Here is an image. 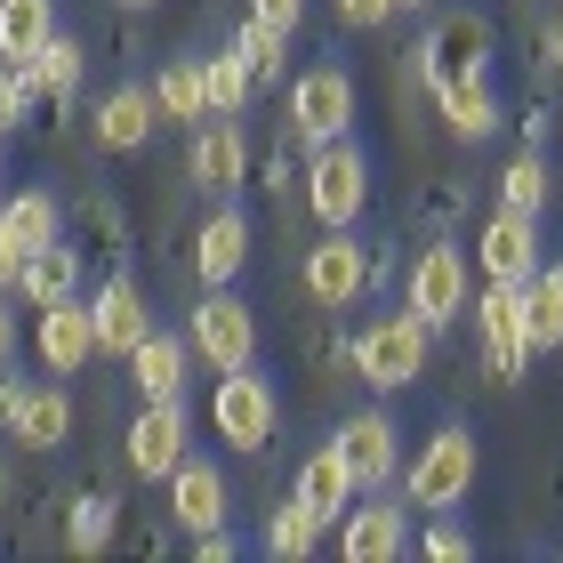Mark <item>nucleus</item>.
Masks as SVG:
<instances>
[{"label": "nucleus", "instance_id": "f257e3e1", "mask_svg": "<svg viewBox=\"0 0 563 563\" xmlns=\"http://www.w3.org/2000/svg\"><path fill=\"white\" fill-rule=\"evenodd\" d=\"M427 339L434 330L402 306V314H378L363 339H346V363H354V378L363 387H378V395H395V387H411V378L427 371Z\"/></svg>", "mask_w": 563, "mask_h": 563}, {"label": "nucleus", "instance_id": "f03ea898", "mask_svg": "<svg viewBox=\"0 0 563 563\" xmlns=\"http://www.w3.org/2000/svg\"><path fill=\"white\" fill-rule=\"evenodd\" d=\"M210 427H218V443H225V451H266V443H274V427H282V395H274V378H258V363L218 371Z\"/></svg>", "mask_w": 563, "mask_h": 563}, {"label": "nucleus", "instance_id": "7ed1b4c3", "mask_svg": "<svg viewBox=\"0 0 563 563\" xmlns=\"http://www.w3.org/2000/svg\"><path fill=\"white\" fill-rule=\"evenodd\" d=\"M402 483H411V499H402V507H427V516L459 507L475 492V434L467 427H434L427 443L411 451V475H402Z\"/></svg>", "mask_w": 563, "mask_h": 563}, {"label": "nucleus", "instance_id": "20e7f679", "mask_svg": "<svg viewBox=\"0 0 563 563\" xmlns=\"http://www.w3.org/2000/svg\"><path fill=\"white\" fill-rule=\"evenodd\" d=\"M371 201V162L354 137H322L314 162H306V210H314L322 225H354Z\"/></svg>", "mask_w": 563, "mask_h": 563}, {"label": "nucleus", "instance_id": "39448f33", "mask_svg": "<svg viewBox=\"0 0 563 563\" xmlns=\"http://www.w3.org/2000/svg\"><path fill=\"white\" fill-rule=\"evenodd\" d=\"M186 346H194L210 371H242V363H258V314H250V306L234 298V282H225V290H210V298L194 306Z\"/></svg>", "mask_w": 563, "mask_h": 563}, {"label": "nucleus", "instance_id": "423d86ee", "mask_svg": "<svg viewBox=\"0 0 563 563\" xmlns=\"http://www.w3.org/2000/svg\"><path fill=\"white\" fill-rule=\"evenodd\" d=\"M467 290H475L467 250H459V242H427L419 258H411V290H402V306H411L427 330H443V322L467 314Z\"/></svg>", "mask_w": 563, "mask_h": 563}, {"label": "nucleus", "instance_id": "0eeeda50", "mask_svg": "<svg viewBox=\"0 0 563 563\" xmlns=\"http://www.w3.org/2000/svg\"><path fill=\"white\" fill-rule=\"evenodd\" d=\"M475 73H492V16L451 9V16L427 33V48H419V81L443 89V81H475Z\"/></svg>", "mask_w": 563, "mask_h": 563}, {"label": "nucleus", "instance_id": "6e6552de", "mask_svg": "<svg viewBox=\"0 0 563 563\" xmlns=\"http://www.w3.org/2000/svg\"><path fill=\"white\" fill-rule=\"evenodd\" d=\"M371 290V250L346 234V225H330V234L306 250V298L330 306V314H346L354 298Z\"/></svg>", "mask_w": 563, "mask_h": 563}, {"label": "nucleus", "instance_id": "1a4fd4ad", "mask_svg": "<svg viewBox=\"0 0 563 563\" xmlns=\"http://www.w3.org/2000/svg\"><path fill=\"white\" fill-rule=\"evenodd\" d=\"M346 121H354V73H346V65L298 73V89H290V130H298L306 145H322V137H346Z\"/></svg>", "mask_w": 563, "mask_h": 563}, {"label": "nucleus", "instance_id": "9d476101", "mask_svg": "<svg viewBox=\"0 0 563 563\" xmlns=\"http://www.w3.org/2000/svg\"><path fill=\"white\" fill-rule=\"evenodd\" d=\"M475 339L492 354V378H516L531 363V330H523V282H492L475 298Z\"/></svg>", "mask_w": 563, "mask_h": 563}, {"label": "nucleus", "instance_id": "9b49d317", "mask_svg": "<svg viewBox=\"0 0 563 563\" xmlns=\"http://www.w3.org/2000/svg\"><path fill=\"white\" fill-rule=\"evenodd\" d=\"M186 434H194V419H186V395H169V402H145V411L130 419V467L153 483V475H177V459H186Z\"/></svg>", "mask_w": 563, "mask_h": 563}, {"label": "nucleus", "instance_id": "f8f14e48", "mask_svg": "<svg viewBox=\"0 0 563 563\" xmlns=\"http://www.w3.org/2000/svg\"><path fill=\"white\" fill-rule=\"evenodd\" d=\"M330 443L346 451V467H354V483L363 492H387V483L402 475V434H395V419L387 411H354Z\"/></svg>", "mask_w": 563, "mask_h": 563}, {"label": "nucleus", "instance_id": "ddd939ff", "mask_svg": "<svg viewBox=\"0 0 563 563\" xmlns=\"http://www.w3.org/2000/svg\"><path fill=\"white\" fill-rule=\"evenodd\" d=\"M475 266L492 282H531V274H540V218L499 201V218L475 234Z\"/></svg>", "mask_w": 563, "mask_h": 563}, {"label": "nucleus", "instance_id": "4468645a", "mask_svg": "<svg viewBox=\"0 0 563 563\" xmlns=\"http://www.w3.org/2000/svg\"><path fill=\"white\" fill-rule=\"evenodd\" d=\"M411 548V516H402V499H371V507H346L339 516V555L346 563H387Z\"/></svg>", "mask_w": 563, "mask_h": 563}, {"label": "nucleus", "instance_id": "2eb2a0df", "mask_svg": "<svg viewBox=\"0 0 563 563\" xmlns=\"http://www.w3.org/2000/svg\"><path fill=\"white\" fill-rule=\"evenodd\" d=\"M97 354V314L81 298H57V306H41V363L57 371V378H73Z\"/></svg>", "mask_w": 563, "mask_h": 563}, {"label": "nucleus", "instance_id": "dca6fc26", "mask_svg": "<svg viewBox=\"0 0 563 563\" xmlns=\"http://www.w3.org/2000/svg\"><path fill=\"white\" fill-rule=\"evenodd\" d=\"M169 516L186 523V531H218L225 523V475L210 467V459H177V475H169Z\"/></svg>", "mask_w": 563, "mask_h": 563}, {"label": "nucleus", "instance_id": "f3484780", "mask_svg": "<svg viewBox=\"0 0 563 563\" xmlns=\"http://www.w3.org/2000/svg\"><path fill=\"white\" fill-rule=\"evenodd\" d=\"M89 314H97V354H130L145 330H153V314H145V290L130 274H113L106 290L89 298Z\"/></svg>", "mask_w": 563, "mask_h": 563}, {"label": "nucleus", "instance_id": "a211bd4d", "mask_svg": "<svg viewBox=\"0 0 563 563\" xmlns=\"http://www.w3.org/2000/svg\"><path fill=\"white\" fill-rule=\"evenodd\" d=\"M194 186H210V194H225V186H242V169H250V145H242V130H234V113H210L194 130Z\"/></svg>", "mask_w": 563, "mask_h": 563}, {"label": "nucleus", "instance_id": "6ab92c4d", "mask_svg": "<svg viewBox=\"0 0 563 563\" xmlns=\"http://www.w3.org/2000/svg\"><path fill=\"white\" fill-rule=\"evenodd\" d=\"M186 371H194V346H186V339H169V330H145V339L130 346V378H137V395H145V402L186 395Z\"/></svg>", "mask_w": 563, "mask_h": 563}, {"label": "nucleus", "instance_id": "aec40b11", "mask_svg": "<svg viewBox=\"0 0 563 563\" xmlns=\"http://www.w3.org/2000/svg\"><path fill=\"white\" fill-rule=\"evenodd\" d=\"M153 121H162L153 89H145V81H121V89L106 97V106H97L89 130H97V145H106V153H137V145L153 137Z\"/></svg>", "mask_w": 563, "mask_h": 563}, {"label": "nucleus", "instance_id": "412c9836", "mask_svg": "<svg viewBox=\"0 0 563 563\" xmlns=\"http://www.w3.org/2000/svg\"><path fill=\"white\" fill-rule=\"evenodd\" d=\"M242 266H250V218H242V210H218V218L194 234V274L210 282V290H225Z\"/></svg>", "mask_w": 563, "mask_h": 563}, {"label": "nucleus", "instance_id": "4be33fe9", "mask_svg": "<svg viewBox=\"0 0 563 563\" xmlns=\"http://www.w3.org/2000/svg\"><path fill=\"white\" fill-rule=\"evenodd\" d=\"M298 499L314 507L322 523H339L346 507L363 499V483H354V467H346V451H339V443H322V451H314V459L298 467Z\"/></svg>", "mask_w": 563, "mask_h": 563}, {"label": "nucleus", "instance_id": "5701e85b", "mask_svg": "<svg viewBox=\"0 0 563 563\" xmlns=\"http://www.w3.org/2000/svg\"><path fill=\"white\" fill-rule=\"evenodd\" d=\"M73 434V402H65V387H24V402L9 411V443H24V451H57Z\"/></svg>", "mask_w": 563, "mask_h": 563}, {"label": "nucleus", "instance_id": "b1692460", "mask_svg": "<svg viewBox=\"0 0 563 563\" xmlns=\"http://www.w3.org/2000/svg\"><path fill=\"white\" fill-rule=\"evenodd\" d=\"M16 290L33 298V306L81 298V250H65V242H41V250H24V266H16Z\"/></svg>", "mask_w": 563, "mask_h": 563}, {"label": "nucleus", "instance_id": "393cba45", "mask_svg": "<svg viewBox=\"0 0 563 563\" xmlns=\"http://www.w3.org/2000/svg\"><path fill=\"white\" fill-rule=\"evenodd\" d=\"M434 106H443V130L459 145H483V137L499 130V97H492L483 73H475V81H443V89H434Z\"/></svg>", "mask_w": 563, "mask_h": 563}, {"label": "nucleus", "instance_id": "a878e982", "mask_svg": "<svg viewBox=\"0 0 563 563\" xmlns=\"http://www.w3.org/2000/svg\"><path fill=\"white\" fill-rule=\"evenodd\" d=\"M0 234H9L16 250L65 242V210H57V194H41V186H24V194H0Z\"/></svg>", "mask_w": 563, "mask_h": 563}, {"label": "nucleus", "instance_id": "bb28decb", "mask_svg": "<svg viewBox=\"0 0 563 563\" xmlns=\"http://www.w3.org/2000/svg\"><path fill=\"white\" fill-rule=\"evenodd\" d=\"M81 57H89V48L73 41V33H48L33 57H24V81H33V97H73V89H81Z\"/></svg>", "mask_w": 563, "mask_h": 563}, {"label": "nucleus", "instance_id": "cd10ccee", "mask_svg": "<svg viewBox=\"0 0 563 563\" xmlns=\"http://www.w3.org/2000/svg\"><path fill=\"white\" fill-rule=\"evenodd\" d=\"M57 33V0H0V65H24Z\"/></svg>", "mask_w": 563, "mask_h": 563}, {"label": "nucleus", "instance_id": "c85d7f7f", "mask_svg": "<svg viewBox=\"0 0 563 563\" xmlns=\"http://www.w3.org/2000/svg\"><path fill=\"white\" fill-rule=\"evenodd\" d=\"M153 106H162V121H210V73H201V57L162 65V81H153Z\"/></svg>", "mask_w": 563, "mask_h": 563}, {"label": "nucleus", "instance_id": "c756f323", "mask_svg": "<svg viewBox=\"0 0 563 563\" xmlns=\"http://www.w3.org/2000/svg\"><path fill=\"white\" fill-rule=\"evenodd\" d=\"M523 330H531V354L563 346V274L555 266H540L523 282Z\"/></svg>", "mask_w": 563, "mask_h": 563}, {"label": "nucleus", "instance_id": "7c9ffc66", "mask_svg": "<svg viewBox=\"0 0 563 563\" xmlns=\"http://www.w3.org/2000/svg\"><path fill=\"white\" fill-rule=\"evenodd\" d=\"M314 540H322V516L290 492V499L274 507V523H266V555L274 563H298V555H314Z\"/></svg>", "mask_w": 563, "mask_h": 563}, {"label": "nucleus", "instance_id": "2f4dec72", "mask_svg": "<svg viewBox=\"0 0 563 563\" xmlns=\"http://www.w3.org/2000/svg\"><path fill=\"white\" fill-rule=\"evenodd\" d=\"M201 73H210V113H242V106H250V89H258L234 41H225L218 57H201Z\"/></svg>", "mask_w": 563, "mask_h": 563}, {"label": "nucleus", "instance_id": "473e14b6", "mask_svg": "<svg viewBox=\"0 0 563 563\" xmlns=\"http://www.w3.org/2000/svg\"><path fill=\"white\" fill-rule=\"evenodd\" d=\"M499 201H507V210H531V218L548 210V162H540V145L516 153V162L499 169Z\"/></svg>", "mask_w": 563, "mask_h": 563}, {"label": "nucleus", "instance_id": "72a5a7b5", "mask_svg": "<svg viewBox=\"0 0 563 563\" xmlns=\"http://www.w3.org/2000/svg\"><path fill=\"white\" fill-rule=\"evenodd\" d=\"M106 540H113V499L106 492H81V499H73V516H65V548L73 555H97Z\"/></svg>", "mask_w": 563, "mask_h": 563}, {"label": "nucleus", "instance_id": "f704fd0d", "mask_svg": "<svg viewBox=\"0 0 563 563\" xmlns=\"http://www.w3.org/2000/svg\"><path fill=\"white\" fill-rule=\"evenodd\" d=\"M282 41H290V33H274V24H258V16H250L242 33H234L242 65H250V81H282Z\"/></svg>", "mask_w": 563, "mask_h": 563}, {"label": "nucleus", "instance_id": "c9c22d12", "mask_svg": "<svg viewBox=\"0 0 563 563\" xmlns=\"http://www.w3.org/2000/svg\"><path fill=\"white\" fill-rule=\"evenodd\" d=\"M24 97H33V81H24V65H9L0 73V137L24 130Z\"/></svg>", "mask_w": 563, "mask_h": 563}, {"label": "nucleus", "instance_id": "e433bc0d", "mask_svg": "<svg viewBox=\"0 0 563 563\" xmlns=\"http://www.w3.org/2000/svg\"><path fill=\"white\" fill-rule=\"evenodd\" d=\"M395 9H402V0H339V24H354V33H378Z\"/></svg>", "mask_w": 563, "mask_h": 563}, {"label": "nucleus", "instance_id": "4c0bfd02", "mask_svg": "<svg viewBox=\"0 0 563 563\" xmlns=\"http://www.w3.org/2000/svg\"><path fill=\"white\" fill-rule=\"evenodd\" d=\"M427 555H434V563H467V555H475V540H467L459 523H434V531H427Z\"/></svg>", "mask_w": 563, "mask_h": 563}, {"label": "nucleus", "instance_id": "58836bf2", "mask_svg": "<svg viewBox=\"0 0 563 563\" xmlns=\"http://www.w3.org/2000/svg\"><path fill=\"white\" fill-rule=\"evenodd\" d=\"M250 16H258V24H274V33H298L306 0H250Z\"/></svg>", "mask_w": 563, "mask_h": 563}, {"label": "nucleus", "instance_id": "ea45409f", "mask_svg": "<svg viewBox=\"0 0 563 563\" xmlns=\"http://www.w3.org/2000/svg\"><path fill=\"white\" fill-rule=\"evenodd\" d=\"M194 555H201V563H225V555H234V540H225V523H218V531H194Z\"/></svg>", "mask_w": 563, "mask_h": 563}, {"label": "nucleus", "instance_id": "a19ab883", "mask_svg": "<svg viewBox=\"0 0 563 563\" xmlns=\"http://www.w3.org/2000/svg\"><path fill=\"white\" fill-rule=\"evenodd\" d=\"M16 266H24V250H16L9 234H0V290H16Z\"/></svg>", "mask_w": 563, "mask_h": 563}, {"label": "nucleus", "instance_id": "79ce46f5", "mask_svg": "<svg viewBox=\"0 0 563 563\" xmlns=\"http://www.w3.org/2000/svg\"><path fill=\"white\" fill-rule=\"evenodd\" d=\"M9 354H16V314H9V298H0V371H9Z\"/></svg>", "mask_w": 563, "mask_h": 563}, {"label": "nucleus", "instance_id": "37998d69", "mask_svg": "<svg viewBox=\"0 0 563 563\" xmlns=\"http://www.w3.org/2000/svg\"><path fill=\"white\" fill-rule=\"evenodd\" d=\"M548 73L563 81V16H555V33H548Z\"/></svg>", "mask_w": 563, "mask_h": 563}, {"label": "nucleus", "instance_id": "c03bdc74", "mask_svg": "<svg viewBox=\"0 0 563 563\" xmlns=\"http://www.w3.org/2000/svg\"><path fill=\"white\" fill-rule=\"evenodd\" d=\"M24 402V378H9V387H0V427H9V411Z\"/></svg>", "mask_w": 563, "mask_h": 563}, {"label": "nucleus", "instance_id": "a18cd8bd", "mask_svg": "<svg viewBox=\"0 0 563 563\" xmlns=\"http://www.w3.org/2000/svg\"><path fill=\"white\" fill-rule=\"evenodd\" d=\"M121 9H153V0H121Z\"/></svg>", "mask_w": 563, "mask_h": 563}, {"label": "nucleus", "instance_id": "49530a36", "mask_svg": "<svg viewBox=\"0 0 563 563\" xmlns=\"http://www.w3.org/2000/svg\"><path fill=\"white\" fill-rule=\"evenodd\" d=\"M402 9H419V0H402Z\"/></svg>", "mask_w": 563, "mask_h": 563}, {"label": "nucleus", "instance_id": "de8ad7c7", "mask_svg": "<svg viewBox=\"0 0 563 563\" xmlns=\"http://www.w3.org/2000/svg\"><path fill=\"white\" fill-rule=\"evenodd\" d=\"M555 274H563V266H555Z\"/></svg>", "mask_w": 563, "mask_h": 563}]
</instances>
